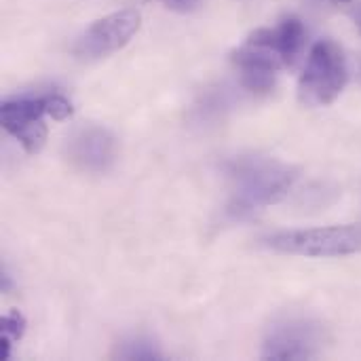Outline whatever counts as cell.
<instances>
[{"instance_id":"obj_2","label":"cell","mask_w":361,"mask_h":361,"mask_svg":"<svg viewBox=\"0 0 361 361\" xmlns=\"http://www.w3.org/2000/svg\"><path fill=\"white\" fill-rule=\"evenodd\" d=\"M277 254L305 258H338L361 254V224H334L315 228L279 231L262 239Z\"/></svg>"},{"instance_id":"obj_3","label":"cell","mask_w":361,"mask_h":361,"mask_svg":"<svg viewBox=\"0 0 361 361\" xmlns=\"http://www.w3.org/2000/svg\"><path fill=\"white\" fill-rule=\"evenodd\" d=\"M349 82V61L343 47L332 38H322L311 47L305 72L298 80V99L305 106H330Z\"/></svg>"},{"instance_id":"obj_13","label":"cell","mask_w":361,"mask_h":361,"mask_svg":"<svg viewBox=\"0 0 361 361\" xmlns=\"http://www.w3.org/2000/svg\"><path fill=\"white\" fill-rule=\"evenodd\" d=\"M161 2L176 13H192L201 6V0H161Z\"/></svg>"},{"instance_id":"obj_9","label":"cell","mask_w":361,"mask_h":361,"mask_svg":"<svg viewBox=\"0 0 361 361\" xmlns=\"http://www.w3.org/2000/svg\"><path fill=\"white\" fill-rule=\"evenodd\" d=\"M247 40L275 51L286 66H292L307 44V27L298 17H288L275 27H260L252 32Z\"/></svg>"},{"instance_id":"obj_8","label":"cell","mask_w":361,"mask_h":361,"mask_svg":"<svg viewBox=\"0 0 361 361\" xmlns=\"http://www.w3.org/2000/svg\"><path fill=\"white\" fill-rule=\"evenodd\" d=\"M233 63L241 72L243 87H247L250 91H258V93L271 91L275 85L277 72L286 66L275 51L252 40H245L233 53Z\"/></svg>"},{"instance_id":"obj_11","label":"cell","mask_w":361,"mask_h":361,"mask_svg":"<svg viewBox=\"0 0 361 361\" xmlns=\"http://www.w3.org/2000/svg\"><path fill=\"white\" fill-rule=\"evenodd\" d=\"M25 334V317L19 311H11L2 317V341L17 343Z\"/></svg>"},{"instance_id":"obj_12","label":"cell","mask_w":361,"mask_h":361,"mask_svg":"<svg viewBox=\"0 0 361 361\" xmlns=\"http://www.w3.org/2000/svg\"><path fill=\"white\" fill-rule=\"evenodd\" d=\"M44 99H47V114L53 121H66L72 114V104L66 95L49 93V95H44Z\"/></svg>"},{"instance_id":"obj_7","label":"cell","mask_w":361,"mask_h":361,"mask_svg":"<svg viewBox=\"0 0 361 361\" xmlns=\"http://www.w3.org/2000/svg\"><path fill=\"white\" fill-rule=\"evenodd\" d=\"M66 154L70 163L85 173H106L116 163L118 144L106 127L87 125L68 137Z\"/></svg>"},{"instance_id":"obj_10","label":"cell","mask_w":361,"mask_h":361,"mask_svg":"<svg viewBox=\"0 0 361 361\" xmlns=\"http://www.w3.org/2000/svg\"><path fill=\"white\" fill-rule=\"evenodd\" d=\"M116 357H121V360H161V351L152 338H148L144 334H133L118 343Z\"/></svg>"},{"instance_id":"obj_5","label":"cell","mask_w":361,"mask_h":361,"mask_svg":"<svg viewBox=\"0 0 361 361\" xmlns=\"http://www.w3.org/2000/svg\"><path fill=\"white\" fill-rule=\"evenodd\" d=\"M140 13L121 8L93 21L74 42V53L85 59H99L121 51L140 30Z\"/></svg>"},{"instance_id":"obj_14","label":"cell","mask_w":361,"mask_h":361,"mask_svg":"<svg viewBox=\"0 0 361 361\" xmlns=\"http://www.w3.org/2000/svg\"><path fill=\"white\" fill-rule=\"evenodd\" d=\"M353 19H355V25L360 27L361 32V6H357V8L353 11Z\"/></svg>"},{"instance_id":"obj_6","label":"cell","mask_w":361,"mask_h":361,"mask_svg":"<svg viewBox=\"0 0 361 361\" xmlns=\"http://www.w3.org/2000/svg\"><path fill=\"white\" fill-rule=\"evenodd\" d=\"M47 114V99L42 97H13L4 99L0 108L2 127L25 148V152L36 154L47 142V125L42 116Z\"/></svg>"},{"instance_id":"obj_4","label":"cell","mask_w":361,"mask_h":361,"mask_svg":"<svg viewBox=\"0 0 361 361\" xmlns=\"http://www.w3.org/2000/svg\"><path fill=\"white\" fill-rule=\"evenodd\" d=\"M322 328L298 315H286L275 319L262 341L264 360H309L322 351Z\"/></svg>"},{"instance_id":"obj_15","label":"cell","mask_w":361,"mask_h":361,"mask_svg":"<svg viewBox=\"0 0 361 361\" xmlns=\"http://www.w3.org/2000/svg\"><path fill=\"white\" fill-rule=\"evenodd\" d=\"M341 2H349V0H341Z\"/></svg>"},{"instance_id":"obj_1","label":"cell","mask_w":361,"mask_h":361,"mask_svg":"<svg viewBox=\"0 0 361 361\" xmlns=\"http://www.w3.org/2000/svg\"><path fill=\"white\" fill-rule=\"evenodd\" d=\"M228 180V216L247 218L258 209L283 201L298 180V169L262 154H239L224 163Z\"/></svg>"}]
</instances>
